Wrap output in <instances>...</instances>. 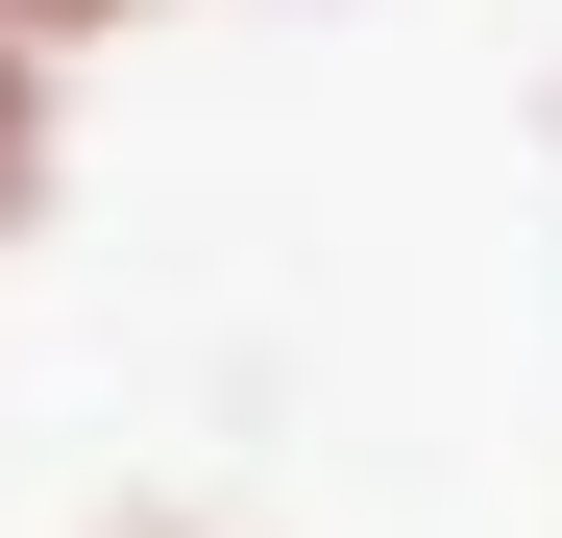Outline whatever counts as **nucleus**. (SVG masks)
Listing matches in <instances>:
<instances>
[{
	"mask_svg": "<svg viewBox=\"0 0 562 538\" xmlns=\"http://www.w3.org/2000/svg\"><path fill=\"white\" fill-rule=\"evenodd\" d=\"M49 221H74V74H49V49H0V269H25Z\"/></svg>",
	"mask_w": 562,
	"mask_h": 538,
	"instance_id": "obj_1",
	"label": "nucleus"
},
{
	"mask_svg": "<svg viewBox=\"0 0 562 538\" xmlns=\"http://www.w3.org/2000/svg\"><path fill=\"white\" fill-rule=\"evenodd\" d=\"M74 538H269V514H221V490H99Z\"/></svg>",
	"mask_w": 562,
	"mask_h": 538,
	"instance_id": "obj_2",
	"label": "nucleus"
},
{
	"mask_svg": "<svg viewBox=\"0 0 562 538\" xmlns=\"http://www.w3.org/2000/svg\"><path fill=\"white\" fill-rule=\"evenodd\" d=\"M123 25H147V0H0V49H49V74H74V49H123Z\"/></svg>",
	"mask_w": 562,
	"mask_h": 538,
	"instance_id": "obj_3",
	"label": "nucleus"
},
{
	"mask_svg": "<svg viewBox=\"0 0 562 538\" xmlns=\"http://www.w3.org/2000/svg\"><path fill=\"white\" fill-rule=\"evenodd\" d=\"M538 123H562V99H538Z\"/></svg>",
	"mask_w": 562,
	"mask_h": 538,
	"instance_id": "obj_4",
	"label": "nucleus"
}]
</instances>
